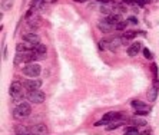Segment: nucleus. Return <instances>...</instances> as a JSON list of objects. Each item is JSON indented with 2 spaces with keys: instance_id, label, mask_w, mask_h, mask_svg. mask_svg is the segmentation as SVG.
<instances>
[{
  "instance_id": "cd10ccee",
  "label": "nucleus",
  "mask_w": 159,
  "mask_h": 135,
  "mask_svg": "<svg viewBox=\"0 0 159 135\" xmlns=\"http://www.w3.org/2000/svg\"><path fill=\"white\" fill-rule=\"evenodd\" d=\"M75 2H78V3H83V2H86V0H75Z\"/></svg>"
},
{
  "instance_id": "bb28decb",
  "label": "nucleus",
  "mask_w": 159,
  "mask_h": 135,
  "mask_svg": "<svg viewBox=\"0 0 159 135\" xmlns=\"http://www.w3.org/2000/svg\"><path fill=\"white\" fill-rule=\"evenodd\" d=\"M46 2H49V3H56L58 0H46Z\"/></svg>"
},
{
  "instance_id": "0eeeda50",
  "label": "nucleus",
  "mask_w": 159,
  "mask_h": 135,
  "mask_svg": "<svg viewBox=\"0 0 159 135\" xmlns=\"http://www.w3.org/2000/svg\"><path fill=\"white\" fill-rule=\"evenodd\" d=\"M97 27H99V30H102L103 33H109V32H112V30L115 29V25H112L108 19H103V20H101L97 23Z\"/></svg>"
},
{
  "instance_id": "1a4fd4ad",
  "label": "nucleus",
  "mask_w": 159,
  "mask_h": 135,
  "mask_svg": "<svg viewBox=\"0 0 159 135\" xmlns=\"http://www.w3.org/2000/svg\"><path fill=\"white\" fill-rule=\"evenodd\" d=\"M30 132H32V135H46L47 134V128H46L45 124H38V125L32 127Z\"/></svg>"
},
{
  "instance_id": "6e6552de",
  "label": "nucleus",
  "mask_w": 159,
  "mask_h": 135,
  "mask_svg": "<svg viewBox=\"0 0 159 135\" xmlns=\"http://www.w3.org/2000/svg\"><path fill=\"white\" fill-rule=\"evenodd\" d=\"M33 46L34 45H32V43L29 42H22V43H17V46H16V52L17 53H26V52H30V51H33Z\"/></svg>"
},
{
  "instance_id": "393cba45",
  "label": "nucleus",
  "mask_w": 159,
  "mask_h": 135,
  "mask_svg": "<svg viewBox=\"0 0 159 135\" xmlns=\"http://www.w3.org/2000/svg\"><path fill=\"white\" fill-rule=\"evenodd\" d=\"M125 3H128V4H133L135 3V0H123Z\"/></svg>"
},
{
  "instance_id": "f3484780",
  "label": "nucleus",
  "mask_w": 159,
  "mask_h": 135,
  "mask_svg": "<svg viewBox=\"0 0 159 135\" xmlns=\"http://www.w3.org/2000/svg\"><path fill=\"white\" fill-rule=\"evenodd\" d=\"M13 6V0H2V10H10Z\"/></svg>"
},
{
  "instance_id": "20e7f679",
  "label": "nucleus",
  "mask_w": 159,
  "mask_h": 135,
  "mask_svg": "<svg viewBox=\"0 0 159 135\" xmlns=\"http://www.w3.org/2000/svg\"><path fill=\"white\" fill-rule=\"evenodd\" d=\"M30 112H32V106H30V104H27V102L19 104L16 111H14V114H16L17 118H26V117L30 115Z\"/></svg>"
},
{
  "instance_id": "c756f323",
  "label": "nucleus",
  "mask_w": 159,
  "mask_h": 135,
  "mask_svg": "<svg viewBox=\"0 0 159 135\" xmlns=\"http://www.w3.org/2000/svg\"><path fill=\"white\" fill-rule=\"evenodd\" d=\"M22 135H32V132H27V134H22Z\"/></svg>"
},
{
  "instance_id": "5701e85b",
  "label": "nucleus",
  "mask_w": 159,
  "mask_h": 135,
  "mask_svg": "<svg viewBox=\"0 0 159 135\" xmlns=\"http://www.w3.org/2000/svg\"><path fill=\"white\" fill-rule=\"evenodd\" d=\"M128 23H130V25H138V19H136V17H129V19H128Z\"/></svg>"
},
{
  "instance_id": "f03ea898",
  "label": "nucleus",
  "mask_w": 159,
  "mask_h": 135,
  "mask_svg": "<svg viewBox=\"0 0 159 135\" xmlns=\"http://www.w3.org/2000/svg\"><path fill=\"white\" fill-rule=\"evenodd\" d=\"M27 99H29V102H32V104L39 105V104H43V102H45L46 95H45V92H42L40 89H36V91H29V93H27Z\"/></svg>"
},
{
  "instance_id": "f8f14e48",
  "label": "nucleus",
  "mask_w": 159,
  "mask_h": 135,
  "mask_svg": "<svg viewBox=\"0 0 159 135\" xmlns=\"http://www.w3.org/2000/svg\"><path fill=\"white\" fill-rule=\"evenodd\" d=\"M156 98H158V88H156V86H152V88L148 91V99L151 102H155Z\"/></svg>"
},
{
  "instance_id": "9d476101",
  "label": "nucleus",
  "mask_w": 159,
  "mask_h": 135,
  "mask_svg": "<svg viewBox=\"0 0 159 135\" xmlns=\"http://www.w3.org/2000/svg\"><path fill=\"white\" fill-rule=\"evenodd\" d=\"M141 49H142V45L139 42H135L132 43L129 47H128V56H130V58H133V56H136L141 52Z\"/></svg>"
},
{
  "instance_id": "c85d7f7f",
  "label": "nucleus",
  "mask_w": 159,
  "mask_h": 135,
  "mask_svg": "<svg viewBox=\"0 0 159 135\" xmlns=\"http://www.w3.org/2000/svg\"><path fill=\"white\" fill-rule=\"evenodd\" d=\"M149 2H151V0H143V3H149Z\"/></svg>"
},
{
  "instance_id": "b1692460",
  "label": "nucleus",
  "mask_w": 159,
  "mask_h": 135,
  "mask_svg": "<svg viewBox=\"0 0 159 135\" xmlns=\"http://www.w3.org/2000/svg\"><path fill=\"white\" fill-rule=\"evenodd\" d=\"M152 71H153V73H158V68H156V65H152Z\"/></svg>"
},
{
  "instance_id": "4be33fe9",
  "label": "nucleus",
  "mask_w": 159,
  "mask_h": 135,
  "mask_svg": "<svg viewBox=\"0 0 159 135\" xmlns=\"http://www.w3.org/2000/svg\"><path fill=\"white\" fill-rule=\"evenodd\" d=\"M143 55H145V58L146 59H152V53L149 49H146V47H143Z\"/></svg>"
},
{
  "instance_id": "423d86ee",
  "label": "nucleus",
  "mask_w": 159,
  "mask_h": 135,
  "mask_svg": "<svg viewBox=\"0 0 159 135\" xmlns=\"http://www.w3.org/2000/svg\"><path fill=\"white\" fill-rule=\"evenodd\" d=\"M42 80L40 79H36V78H32V79L26 80L25 82V88L27 89V92L29 91H36V89H40L42 88Z\"/></svg>"
},
{
  "instance_id": "4468645a",
  "label": "nucleus",
  "mask_w": 159,
  "mask_h": 135,
  "mask_svg": "<svg viewBox=\"0 0 159 135\" xmlns=\"http://www.w3.org/2000/svg\"><path fill=\"white\" fill-rule=\"evenodd\" d=\"M33 52L34 53H40V55H46V46L45 45H42V43H38V45H34L33 46Z\"/></svg>"
},
{
  "instance_id": "2eb2a0df",
  "label": "nucleus",
  "mask_w": 159,
  "mask_h": 135,
  "mask_svg": "<svg viewBox=\"0 0 159 135\" xmlns=\"http://www.w3.org/2000/svg\"><path fill=\"white\" fill-rule=\"evenodd\" d=\"M119 125H122V119H116V121H110V122L106 125V129L108 131H112V129H116Z\"/></svg>"
},
{
  "instance_id": "6ab92c4d",
  "label": "nucleus",
  "mask_w": 159,
  "mask_h": 135,
  "mask_svg": "<svg viewBox=\"0 0 159 135\" xmlns=\"http://www.w3.org/2000/svg\"><path fill=\"white\" fill-rule=\"evenodd\" d=\"M97 46H99V49H101V51H106V49H109V47H110V42H108L106 39H102Z\"/></svg>"
},
{
  "instance_id": "412c9836",
  "label": "nucleus",
  "mask_w": 159,
  "mask_h": 135,
  "mask_svg": "<svg viewBox=\"0 0 159 135\" xmlns=\"http://www.w3.org/2000/svg\"><path fill=\"white\" fill-rule=\"evenodd\" d=\"M27 129H26V127H23V125H19V127L16 128V134L17 135H22V134H27Z\"/></svg>"
},
{
  "instance_id": "39448f33",
  "label": "nucleus",
  "mask_w": 159,
  "mask_h": 135,
  "mask_svg": "<svg viewBox=\"0 0 159 135\" xmlns=\"http://www.w3.org/2000/svg\"><path fill=\"white\" fill-rule=\"evenodd\" d=\"M132 106L136 109V115H146V114L151 112V108L146 106L143 102H141V101H133L132 102Z\"/></svg>"
},
{
  "instance_id": "dca6fc26",
  "label": "nucleus",
  "mask_w": 159,
  "mask_h": 135,
  "mask_svg": "<svg viewBox=\"0 0 159 135\" xmlns=\"http://www.w3.org/2000/svg\"><path fill=\"white\" fill-rule=\"evenodd\" d=\"M132 125L133 127H146V121L143 118H135L132 121Z\"/></svg>"
},
{
  "instance_id": "ddd939ff",
  "label": "nucleus",
  "mask_w": 159,
  "mask_h": 135,
  "mask_svg": "<svg viewBox=\"0 0 159 135\" xmlns=\"http://www.w3.org/2000/svg\"><path fill=\"white\" fill-rule=\"evenodd\" d=\"M101 12L105 13V14H112V12H115V6H112L109 3H103L101 6Z\"/></svg>"
},
{
  "instance_id": "aec40b11",
  "label": "nucleus",
  "mask_w": 159,
  "mask_h": 135,
  "mask_svg": "<svg viewBox=\"0 0 159 135\" xmlns=\"http://www.w3.org/2000/svg\"><path fill=\"white\" fill-rule=\"evenodd\" d=\"M126 25H128V22H117L116 25H115V29L116 30H125Z\"/></svg>"
},
{
  "instance_id": "9b49d317",
  "label": "nucleus",
  "mask_w": 159,
  "mask_h": 135,
  "mask_svg": "<svg viewBox=\"0 0 159 135\" xmlns=\"http://www.w3.org/2000/svg\"><path fill=\"white\" fill-rule=\"evenodd\" d=\"M23 39H25L26 42L32 43V45H38L39 43V35H36L34 32H29V33H26L25 36H23Z\"/></svg>"
},
{
  "instance_id": "f257e3e1",
  "label": "nucleus",
  "mask_w": 159,
  "mask_h": 135,
  "mask_svg": "<svg viewBox=\"0 0 159 135\" xmlns=\"http://www.w3.org/2000/svg\"><path fill=\"white\" fill-rule=\"evenodd\" d=\"M9 93H10V96H12L13 99L20 101L22 98L25 96V93H23V86H22L20 82L13 80L12 84H10V88H9Z\"/></svg>"
},
{
  "instance_id": "7ed1b4c3",
  "label": "nucleus",
  "mask_w": 159,
  "mask_h": 135,
  "mask_svg": "<svg viewBox=\"0 0 159 135\" xmlns=\"http://www.w3.org/2000/svg\"><path fill=\"white\" fill-rule=\"evenodd\" d=\"M23 73H25L27 78H38V76L42 73V68L38 63H29L25 66Z\"/></svg>"
},
{
  "instance_id": "a211bd4d",
  "label": "nucleus",
  "mask_w": 159,
  "mask_h": 135,
  "mask_svg": "<svg viewBox=\"0 0 159 135\" xmlns=\"http://www.w3.org/2000/svg\"><path fill=\"white\" fill-rule=\"evenodd\" d=\"M141 132L138 131V127H128L125 131V135H139Z\"/></svg>"
},
{
  "instance_id": "a878e982",
  "label": "nucleus",
  "mask_w": 159,
  "mask_h": 135,
  "mask_svg": "<svg viewBox=\"0 0 159 135\" xmlns=\"http://www.w3.org/2000/svg\"><path fill=\"white\" fill-rule=\"evenodd\" d=\"M102 3H110V2H112V0H101Z\"/></svg>"
}]
</instances>
